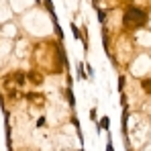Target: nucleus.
<instances>
[{
    "instance_id": "obj_1",
    "label": "nucleus",
    "mask_w": 151,
    "mask_h": 151,
    "mask_svg": "<svg viewBox=\"0 0 151 151\" xmlns=\"http://www.w3.org/2000/svg\"><path fill=\"white\" fill-rule=\"evenodd\" d=\"M147 23V14L141 10V8H137V6H129L125 12V25L129 29H133V27H141Z\"/></svg>"
},
{
    "instance_id": "obj_2",
    "label": "nucleus",
    "mask_w": 151,
    "mask_h": 151,
    "mask_svg": "<svg viewBox=\"0 0 151 151\" xmlns=\"http://www.w3.org/2000/svg\"><path fill=\"white\" fill-rule=\"evenodd\" d=\"M27 80H31V82H33V84H37V86H39V84H43V76H39L37 72L27 74Z\"/></svg>"
},
{
    "instance_id": "obj_3",
    "label": "nucleus",
    "mask_w": 151,
    "mask_h": 151,
    "mask_svg": "<svg viewBox=\"0 0 151 151\" xmlns=\"http://www.w3.org/2000/svg\"><path fill=\"white\" fill-rule=\"evenodd\" d=\"M141 88H143L147 94H151V78H143V80H141Z\"/></svg>"
},
{
    "instance_id": "obj_4",
    "label": "nucleus",
    "mask_w": 151,
    "mask_h": 151,
    "mask_svg": "<svg viewBox=\"0 0 151 151\" xmlns=\"http://www.w3.org/2000/svg\"><path fill=\"white\" fill-rule=\"evenodd\" d=\"M110 127V121H108V116H102L100 119V129H108Z\"/></svg>"
},
{
    "instance_id": "obj_5",
    "label": "nucleus",
    "mask_w": 151,
    "mask_h": 151,
    "mask_svg": "<svg viewBox=\"0 0 151 151\" xmlns=\"http://www.w3.org/2000/svg\"><path fill=\"white\" fill-rule=\"evenodd\" d=\"M119 88H121V90L125 88V76H121V78H119Z\"/></svg>"
},
{
    "instance_id": "obj_6",
    "label": "nucleus",
    "mask_w": 151,
    "mask_h": 151,
    "mask_svg": "<svg viewBox=\"0 0 151 151\" xmlns=\"http://www.w3.org/2000/svg\"><path fill=\"white\" fill-rule=\"evenodd\" d=\"M72 33H74L76 37H80V31H78V27H76V25H72Z\"/></svg>"
},
{
    "instance_id": "obj_7",
    "label": "nucleus",
    "mask_w": 151,
    "mask_h": 151,
    "mask_svg": "<svg viewBox=\"0 0 151 151\" xmlns=\"http://www.w3.org/2000/svg\"><path fill=\"white\" fill-rule=\"evenodd\" d=\"M106 151H114V147H112V143H108V145H106Z\"/></svg>"
}]
</instances>
